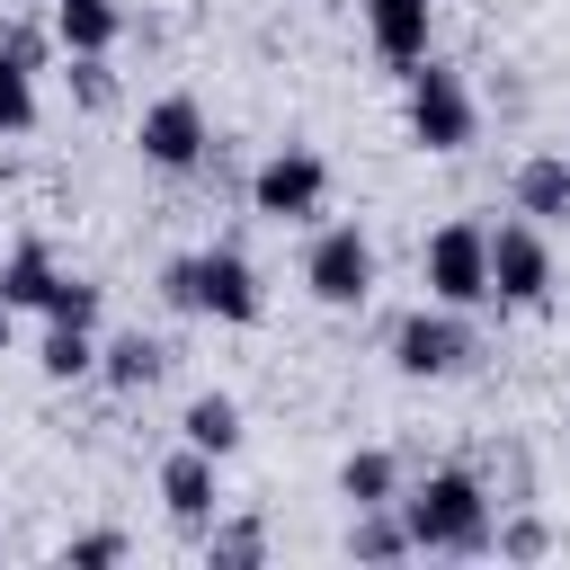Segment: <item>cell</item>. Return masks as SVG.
<instances>
[{
	"mask_svg": "<svg viewBox=\"0 0 570 570\" xmlns=\"http://www.w3.org/2000/svg\"><path fill=\"white\" fill-rule=\"evenodd\" d=\"M401 517H410V543H419V552H454V561H472V552L499 543V499H490V481H481L472 463H436V472H419V481L401 490Z\"/></svg>",
	"mask_w": 570,
	"mask_h": 570,
	"instance_id": "cell-1",
	"label": "cell"
},
{
	"mask_svg": "<svg viewBox=\"0 0 570 570\" xmlns=\"http://www.w3.org/2000/svg\"><path fill=\"white\" fill-rule=\"evenodd\" d=\"M160 303H169V312H196V321H223V330H249V321L267 312V285H258L249 249L205 240V249H178V258L160 267Z\"/></svg>",
	"mask_w": 570,
	"mask_h": 570,
	"instance_id": "cell-2",
	"label": "cell"
},
{
	"mask_svg": "<svg viewBox=\"0 0 570 570\" xmlns=\"http://www.w3.org/2000/svg\"><path fill=\"white\" fill-rule=\"evenodd\" d=\"M401 125H410V142H419V151L454 160V151H472V142H481V98H472V80H463L454 62L419 53V62L401 71Z\"/></svg>",
	"mask_w": 570,
	"mask_h": 570,
	"instance_id": "cell-3",
	"label": "cell"
},
{
	"mask_svg": "<svg viewBox=\"0 0 570 570\" xmlns=\"http://www.w3.org/2000/svg\"><path fill=\"white\" fill-rule=\"evenodd\" d=\"M383 356H392V374H410V383H454V374H472L481 338H472V321H463L454 303H419V312H392Z\"/></svg>",
	"mask_w": 570,
	"mask_h": 570,
	"instance_id": "cell-4",
	"label": "cell"
},
{
	"mask_svg": "<svg viewBox=\"0 0 570 570\" xmlns=\"http://www.w3.org/2000/svg\"><path fill=\"white\" fill-rule=\"evenodd\" d=\"M249 214L276 223V232H303L330 214V160L312 142H276L258 169H249Z\"/></svg>",
	"mask_w": 570,
	"mask_h": 570,
	"instance_id": "cell-5",
	"label": "cell"
},
{
	"mask_svg": "<svg viewBox=\"0 0 570 570\" xmlns=\"http://www.w3.org/2000/svg\"><path fill=\"white\" fill-rule=\"evenodd\" d=\"M374 276H383V258H374V232H365V223H312V240H303V285H312V303L365 312V303H374Z\"/></svg>",
	"mask_w": 570,
	"mask_h": 570,
	"instance_id": "cell-6",
	"label": "cell"
},
{
	"mask_svg": "<svg viewBox=\"0 0 570 570\" xmlns=\"http://www.w3.org/2000/svg\"><path fill=\"white\" fill-rule=\"evenodd\" d=\"M419 285H428V303L481 312V303H490V223H472V214L436 223V232L419 240Z\"/></svg>",
	"mask_w": 570,
	"mask_h": 570,
	"instance_id": "cell-7",
	"label": "cell"
},
{
	"mask_svg": "<svg viewBox=\"0 0 570 570\" xmlns=\"http://www.w3.org/2000/svg\"><path fill=\"white\" fill-rule=\"evenodd\" d=\"M134 151H142L151 169H169V178H196V169L214 160V116H205V98H196V89H160V98L142 107V125H134Z\"/></svg>",
	"mask_w": 570,
	"mask_h": 570,
	"instance_id": "cell-8",
	"label": "cell"
},
{
	"mask_svg": "<svg viewBox=\"0 0 570 570\" xmlns=\"http://www.w3.org/2000/svg\"><path fill=\"white\" fill-rule=\"evenodd\" d=\"M552 285H561V267H552L543 223H525V214L499 223V232H490V303H508V312H543Z\"/></svg>",
	"mask_w": 570,
	"mask_h": 570,
	"instance_id": "cell-9",
	"label": "cell"
},
{
	"mask_svg": "<svg viewBox=\"0 0 570 570\" xmlns=\"http://www.w3.org/2000/svg\"><path fill=\"white\" fill-rule=\"evenodd\" d=\"M223 454H205V445H187L178 436V454H160V508H169V525L178 534H205L214 517H223V472H214Z\"/></svg>",
	"mask_w": 570,
	"mask_h": 570,
	"instance_id": "cell-10",
	"label": "cell"
},
{
	"mask_svg": "<svg viewBox=\"0 0 570 570\" xmlns=\"http://www.w3.org/2000/svg\"><path fill=\"white\" fill-rule=\"evenodd\" d=\"M508 205L525 214V223H570V151H525L517 169H508Z\"/></svg>",
	"mask_w": 570,
	"mask_h": 570,
	"instance_id": "cell-11",
	"label": "cell"
},
{
	"mask_svg": "<svg viewBox=\"0 0 570 570\" xmlns=\"http://www.w3.org/2000/svg\"><path fill=\"white\" fill-rule=\"evenodd\" d=\"M169 374V338H151V330H116V338H98V383L107 392H151Z\"/></svg>",
	"mask_w": 570,
	"mask_h": 570,
	"instance_id": "cell-12",
	"label": "cell"
},
{
	"mask_svg": "<svg viewBox=\"0 0 570 570\" xmlns=\"http://www.w3.org/2000/svg\"><path fill=\"white\" fill-rule=\"evenodd\" d=\"M428 27H436V0H365V36L392 71H410L428 53Z\"/></svg>",
	"mask_w": 570,
	"mask_h": 570,
	"instance_id": "cell-13",
	"label": "cell"
},
{
	"mask_svg": "<svg viewBox=\"0 0 570 570\" xmlns=\"http://www.w3.org/2000/svg\"><path fill=\"white\" fill-rule=\"evenodd\" d=\"M45 9H53L62 53H116V36H125V0H45Z\"/></svg>",
	"mask_w": 570,
	"mask_h": 570,
	"instance_id": "cell-14",
	"label": "cell"
},
{
	"mask_svg": "<svg viewBox=\"0 0 570 570\" xmlns=\"http://www.w3.org/2000/svg\"><path fill=\"white\" fill-rule=\"evenodd\" d=\"M401 490H410V481H401V454H392V445H356V454L338 463V499H347V508H392Z\"/></svg>",
	"mask_w": 570,
	"mask_h": 570,
	"instance_id": "cell-15",
	"label": "cell"
},
{
	"mask_svg": "<svg viewBox=\"0 0 570 570\" xmlns=\"http://www.w3.org/2000/svg\"><path fill=\"white\" fill-rule=\"evenodd\" d=\"M53 285H62V258H53V249L27 232V240L0 258V303H18V312H45V294H53Z\"/></svg>",
	"mask_w": 570,
	"mask_h": 570,
	"instance_id": "cell-16",
	"label": "cell"
},
{
	"mask_svg": "<svg viewBox=\"0 0 570 570\" xmlns=\"http://www.w3.org/2000/svg\"><path fill=\"white\" fill-rule=\"evenodd\" d=\"M356 561H410L419 543H410V517H401V499L392 508H347V534H338Z\"/></svg>",
	"mask_w": 570,
	"mask_h": 570,
	"instance_id": "cell-17",
	"label": "cell"
},
{
	"mask_svg": "<svg viewBox=\"0 0 570 570\" xmlns=\"http://www.w3.org/2000/svg\"><path fill=\"white\" fill-rule=\"evenodd\" d=\"M36 374H45V383H89V374H98V330H80V321H45Z\"/></svg>",
	"mask_w": 570,
	"mask_h": 570,
	"instance_id": "cell-18",
	"label": "cell"
},
{
	"mask_svg": "<svg viewBox=\"0 0 570 570\" xmlns=\"http://www.w3.org/2000/svg\"><path fill=\"white\" fill-rule=\"evenodd\" d=\"M178 436L205 445V454H240L249 428H240V401H232V392H196V401L178 410Z\"/></svg>",
	"mask_w": 570,
	"mask_h": 570,
	"instance_id": "cell-19",
	"label": "cell"
},
{
	"mask_svg": "<svg viewBox=\"0 0 570 570\" xmlns=\"http://www.w3.org/2000/svg\"><path fill=\"white\" fill-rule=\"evenodd\" d=\"M205 561H214V570L267 561V525H258V517H214V525H205Z\"/></svg>",
	"mask_w": 570,
	"mask_h": 570,
	"instance_id": "cell-20",
	"label": "cell"
},
{
	"mask_svg": "<svg viewBox=\"0 0 570 570\" xmlns=\"http://www.w3.org/2000/svg\"><path fill=\"white\" fill-rule=\"evenodd\" d=\"M36 116H45V98H36V62H18V53L0 45V134H36Z\"/></svg>",
	"mask_w": 570,
	"mask_h": 570,
	"instance_id": "cell-21",
	"label": "cell"
},
{
	"mask_svg": "<svg viewBox=\"0 0 570 570\" xmlns=\"http://www.w3.org/2000/svg\"><path fill=\"white\" fill-rule=\"evenodd\" d=\"M98 312H107V285H98V276H71V267H62V285L45 294V321H80V330H98Z\"/></svg>",
	"mask_w": 570,
	"mask_h": 570,
	"instance_id": "cell-22",
	"label": "cell"
},
{
	"mask_svg": "<svg viewBox=\"0 0 570 570\" xmlns=\"http://www.w3.org/2000/svg\"><path fill=\"white\" fill-rule=\"evenodd\" d=\"M62 80H71V98H80L89 116H107V107H116V62H107V53H71V71H62Z\"/></svg>",
	"mask_w": 570,
	"mask_h": 570,
	"instance_id": "cell-23",
	"label": "cell"
},
{
	"mask_svg": "<svg viewBox=\"0 0 570 570\" xmlns=\"http://www.w3.org/2000/svg\"><path fill=\"white\" fill-rule=\"evenodd\" d=\"M134 552V534L125 525H89V534H71L62 543V570H107V561H125Z\"/></svg>",
	"mask_w": 570,
	"mask_h": 570,
	"instance_id": "cell-24",
	"label": "cell"
},
{
	"mask_svg": "<svg viewBox=\"0 0 570 570\" xmlns=\"http://www.w3.org/2000/svg\"><path fill=\"white\" fill-rule=\"evenodd\" d=\"M499 552H508V561H543V552H552V525H543V517H499Z\"/></svg>",
	"mask_w": 570,
	"mask_h": 570,
	"instance_id": "cell-25",
	"label": "cell"
},
{
	"mask_svg": "<svg viewBox=\"0 0 570 570\" xmlns=\"http://www.w3.org/2000/svg\"><path fill=\"white\" fill-rule=\"evenodd\" d=\"M0 45H9L18 62H36V71L62 53V45H53V27H36V18H0Z\"/></svg>",
	"mask_w": 570,
	"mask_h": 570,
	"instance_id": "cell-26",
	"label": "cell"
},
{
	"mask_svg": "<svg viewBox=\"0 0 570 570\" xmlns=\"http://www.w3.org/2000/svg\"><path fill=\"white\" fill-rule=\"evenodd\" d=\"M18 347V303H0V356Z\"/></svg>",
	"mask_w": 570,
	"mask_h": 570,
	"instance_id": "cell-27",
	"label": "cell"
}]
</instances>
